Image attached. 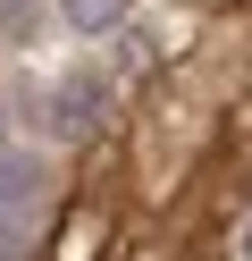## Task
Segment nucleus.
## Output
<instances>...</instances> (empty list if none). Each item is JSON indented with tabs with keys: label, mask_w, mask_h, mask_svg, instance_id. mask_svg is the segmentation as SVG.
<instances>
[{
	"label": "nucleus",
	"mask_w": 252,
	"mask_h": 261,
	"mask_svg": "<svg viewBox=\"0 0 252 261\" xmlns=\"http://www.w3.org/2000/svg\"><path fill=\"white\" fill-rule=\"evenodd\" d=\"M93 118H101V85H93V76H59V93H50V126H59V135H84Z\"/></svg>",
	"instance_id": "1"
},
{
	"label": "nucleus",
	"mask_w": 252,
	"mask_h": 261,
	"mask_svg": "<svg viewBox=\"0 0 252 261\" xmlns=\"http://www.w3.org/2000/svg\"><path fill=\"white\" fill-rule=\"evenodd\" d=\"M34 194H42V160H25V152H0V211H25Z\"/></svg>",
	"instance_id": "2"
},
{
	"label": "nucleus",
	"mask_w": 252,
	"mask_h": 261,
	"mask_svg": "<svg viewBox=\"0 0 252 261\" xmlns=\"http://www.w3.org/2000/svg\"><path fill=\"white\" fill-rule=\"evenodd\" d=\"M126 9H134V0H59V17L76 25V34H109Z\"/></svg>",
	"instance_id": "3"
},
{
	"label": "nucleus",
	"mask_w": 252,
	"mask_h": 261,
	"mask_svg": "<svg viewBox=\"0 0 252 261\" xmlns=\"http://www.w3.org/2000/svg\"><path fill=\"white\" fill-rule=\"evenodd\" d=\"M25 25H34V0H0V42H25Z\"/></svg>",
	"instance_id": "4"
},
{
	"label": "nucleus",
	"mask_w": 252,
	"mask_h": 261,
	"mask_svg": "<svg viewBox=\"0 0 252 261\" xmlns=\"http://www.w3.org/2000/svg\"><path fill=\"white\" fill-rule=\"evenodd\" d=\"M0 261H17V244H9V236H0Z\"/></svg>",
	"instance_id": "5"
},
{
	"label": "nucleus",
	"mask_w": 252,
	"mask_h": 261,
	"mask_svg": "<svg viewBox=\"0 0 252 261\" xmlns=\"http://www.w3.org/2000/svg\"><path fill=\"white\" fill-rule=\"evenodd\" d=\"M244 253H252V227H244Z\"/></svg>",
	"instance_id": "6"
}]
</instances>
